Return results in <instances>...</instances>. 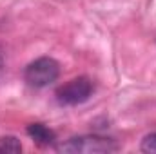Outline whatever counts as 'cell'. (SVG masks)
I'll return each instance as SVG.
<instances>
[{
    "label": "cell",
    "mask_w": 156,
    "mask_h": 154,
    "mask_svg": "<svg viewBox=\"0 0 156 154\" xmlns=\"http://www.w3.org/2000/svg\"><path fill=\"white\" fill-rule=\"evenodd\" d=\"M58 152H71V154H105L118 151L115 140L104 138V136H76L71 138L56 147Z\"/></svg>",
    "instance_id": "obj_1"
},
{
    "label": "cell",
    "mask_w": 156,
    "mask_h": 154,
    "mask_svg": "<svg viewBox=\"0 0 156 154\" xmlns=\"http://www.w3.org/2000/svg\"><path fill=\"white\" fill-rule=\"evenodd\" d=\"M58 75H60V65H58V62L55 58H49V56L37 58L24 71L26 82L31 87H37V89L51 85L53 82H56Z\"/></svg>",
    "instance_id": "obj_2"
},
{
    "label": "cell",
    "mask_w": 156,
    "mask_h": 154,
    "mask_svg": "<svg viewBox=\"0 0 156 154\" xmlns=\"http://www.w3.org/2000/svg\"><path fill=\"white\" fill-rule=\"evenodd\" d=\"M93 82L85 76H78L69 80L67 83L56 89V100L62 105H78L89 100L93 94Z\"/></svg>",
    "instance_id": "obj_3"
},
{
    "label": "cell",
    "mask_w": 156,
    "mask_h": 154,
    "mask_svg": "<svg viewBox=\"0 0 156 154\" xmlns=\"http://www.w3.org/2000/svg\"><path fill=\"white\" fill-rule=\"evenodd\" d=\"M27 134H29V138L35 142V143H38V145H51L55 140H56V134H55V131H51L49 127H45L44 123H31L29 127H27Z\"/></svg>",
    "instance_id": "obj_4"
},
{
    "label": "cell",
    "mask_w": 156,
    "mask_h": 154,
    "mask_svg": "<svg viewBox=\"0 0 156 154\" xmlns=\"http://www.w3.org/2000/svg\"><path fill=\"white\" fill-rule=\"evenodd\" d=\"M20 151H22V145L16 138L13 136L0 138V152H20Z\"/></svg>",
    "instance_id": "obj_5"
},
{
    "label": "cell",
    "mask_w": 156,
    "mask_h": 154,
    "mask_svg": "<svg viewBox=\"0 0 156 154\" xmlns=\"http://www.w3.org/2000/svg\"><path fill=\"white\" fill-rule=\"evenodd\" d=\"M142 151L147 154H156V132H153V134H149V136L144 138Z\"/></svg>",
    "instance_id": "obj_6"
},
{
    "label": "cell",
    "mask_w": 156,
    "mask_h": 154,
    "mask_svg": "<svg viewBox=\"0 0 156 154\" xmlns=\"http://www.w3.org/2000/svg\"><path fill=\"white\" fill-rule=\"evenodd\" d=\"M0 67H2V54H0Z\"/></svg>",
    "instance_id": "obj_7"
}]
</instances>
